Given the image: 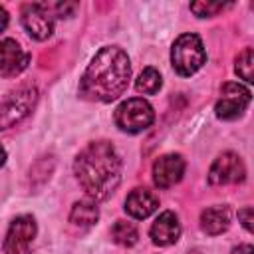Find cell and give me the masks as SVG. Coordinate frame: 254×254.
<instances>
[{"instance_id":"cell-7","label":"cell","mask_w":254,"mask_h":254,"mask_svg":"<svg viewBox=\"0 0 254 254\" xmlns=\"http://www.w3.org/2000/svg\"><path fill=\"white\" fill-rule=\"evenodd\" d=\"M34 236H36V220L32 216L22 214L14 218L4 238V254H30Z\"/></svg>"},{"instance_id":"cell-12","label":"cell","mask_w":254,"mask_h":254,"mask_svg":"<svg viewBox=\"0 0 254 254\" xmlns=\"http://www.w3.org/2000/svg\"><path fill=\"white\" fill-rule=\"evenodd\" d=\"M159 208V196L149 189H135L125 198V210L133 218H147Z\"/></svg>"},{"instance_id":"cell-4","label":"cell","mask_w":254,"mask_h":254,"mask_svg":"<svg viewBox=\"0 0 254 254\" xmlns=\"http://www.w3.org/2000/svg\"><path fill=\"white\" fill-rule=\"evenodd\" d=\"M117 127L121 131L127 133H141L147 127H151V123L155 121V111L153 107L141 99V97H131L127 101H123L113 115Z\"/></svg>"},{"instance_id":"cell-10","label":"cell","mask_w":254,"mask_h":254,"mask_svg":"<svg viewBox=\"0 0 254 254\" xmlns=\"http://www.w3.org/2000/svg\"><path fill=\"white\" fill-rule=\"evenodd\" d=\"M30 64V54L16 42V40H2L0 42V75L14 77L22 73Z\"/></svg>"},{"instance_id":"cell-2","label":"cell","mask_w":254,"mask_h":254,"mask_svg":"<svg viewBox=\"0 0 254 254\" xmlns=\"http://www.w3.org/2000/svg\"><path fill=\"white\" fill-rule=\"evenodd\" d=\"M75 177L93 200L109 198L121 181V159L111 143L95 141L89 143L73 163Z\"/></svg>"},{"instance_id":"cell-5","label":"cell","mask_w":254,"mask_h":254,"mask_svg":"<svg viewBox=\"0 0 254 254\" xmlns=\"http://www.w3.org/2000/svg\"><path fill=\"white\" fill-rule=\"evenodd\" d=\"M36 99H38V91L32 85L10 93L0 103V129H8V127L16 125L18 121H22L32 111Z\"/></svg>"},{"instance_id":"cell-13","label":"cell","mask_w":254,"mask_h":254,"mask_svg":"<svg viewBox=\"0 0 254 254\" xmlns=\"http://www.w3.org/2000/svg\"><path fill=\"white\" fill-rule=\"evenodd\" d=\"M181 236V224L175 212L165 210L159 214V218L151 226V238L159 246H171L179 240Z\"/></svg>"},{"instance_id":"cell-3","label":"cell","mask_w":254,"mask_h":254,"mask_svg":"<svg viewBox=\"0 0 254 254\" xmlns=\"http://www.w3.org/2000/svg\"><path fill=\"white\" fill-rule=\"evenodd\" d=\"M171 62H173L175 71L183 77L196 73L206 62V52H204L202 40L196 34L179 36L171 50Z\"/></svg>"},{"instance_id":"cell-8","label":"cell","mask_w":254,"mask_h":254,"mask_svg":"<svg viewBox=\"0 0 254 254\" xmlns=\"http://www.w3.org/2000/svg\"><path fill=\"white\" fill-rule=\"evenodd\" d=\"M246 177V169L242 159L236 153H222L208 171L210 185H228V183H242Z\"/></svg>"},{"instance_id":"cell-18","label":"cell","mask_w":254,"mask_h":254,"mask_svg":"<svg viewBox=\"0 0 254 254\" xmlns=\"http://www.w3.org/2000/svg\"><path fill=\"white\" fill-rule=\"evenodd\" d=\"M252 69H254V52H252V48H246V50L240 52L238 58H236V73H238L244 81L252 83V81H254Z\"/></svg>"},{"instance_id":"cell-15","label":"cell","mask_w":254,"mask_h":254,"mask_svg":"<svg viewBox=\"0 0 254 254\" xmlns=\"http://www.w3.org/2000/svg\"><path fill=\"white\" fill-rule=\"evenodd\" d=\"M99 218V210L95 206V202H89V200H79L71 206V212H69V220L77 226H93Z\"/></svg>"},{"instance_id":"cell-19","label":"cell","mask_w":254,"mask_h":254,"mask_svg":"<svg viewBox=\"0 0 254 254\" xmlns=\"http://www.w3.org/2000/svg\"><path fill=\"white\" fill-rule=\"evenodd\" d=\"M230 4H222V2H192L190 10L198 16V18H206V16H214L218 12H222L224 8H228Z\"/></svg>"},{"instance_id":"cell-20","label":"cell","mask_w":254,"mask_h":254,"mask_svg":"<svg viewBox=\"0 0 254 254\" xmlns=\"http://www.w3.org/2000/svg\"><path fill=\"white\" fill-rule=\"evenodd\" d=\"M238 220L242 222V226H244L248 232H252V208H250V206L238 210Z\"/></svg>"},{"instance_id":"cell-17","label":"cell","mask_w":254,"mask_h":254,"mask_svg":"<svg viewBox=\"0 0 254 254\" xmlns=\"http://www.w3.org/2000/svg\"><path fill=\"white\" fill-rule=\"evenodd\" d=\"M111 236L117 244L121 246H133L139 238V232H137V226L133 222H127V220H117L111 228Z\"/></svg>"},{"instance_id":"cell-23","label":"cell","mask_w":254,"mask_h":254,"mask_svg":"<svg viewBox=\"0 0 254 254\" xmlns=\"http://www.w3.org/2000/svg\"><path fill=\"white\" fill-rule=\"evenodd\" d=\"M6 163V151L2 149V145H0V167Z\"/></svg>"},{"instance_id":"cell-9","label":"cell","mask_w":254,"mask_h":254,"mask_svg":"<svg viewBox=\"0 0 254 254\" xmlns=\"http://www.w3.org/2000/svg\"><path fill=\"white\" fill-rule=\"evenodd\" d=\"M22 24L34 40H46L54 30V16L46 4H26L22 10Z\"/></svg>"},{"instance_id":"cell-6","label":"cell","mask_w":254,"mask_h":254,"mask_svg":"<svg viewBox=\"0 0 254 254\" xmlns=\"http://www.w3.org/2000/svg\"><path fill=\"white\" fill-rule=\"evenodd\" d=\"M250 99H252V93L242 83H234V81L224 83L222 89H220V99L214 105L216 117L218 119H236V117H240L244 113V109L248 107Z\"/></svg>"},{"instance_id":"cell-1","label":"cell","mask_w":254,"mask_h":254,"mask_svg":"<svg viewBox=\"0 0 254 254\" xmlns=\"http://www.w3.org/2000/svg\"><path fill=\"white\" fill-rule=\"evenodd\" d=\"M131 64L117 46L101 48L79 79V95L89 101L109 103L117 99L129 83Z\"/></svg>"},{"instance_id":"cell-11","label":"cell","mask_w":254,"mask_h":254,"mask_svg":"<svg viewBox=\"0 0 254 254\" xmlns=\"http://www.w3.org/2000/svg\"><path fill=\"white\" fill-rule=\"evenodd\" d=\"M185 173V159L181 155H163L153 165V183L159 189H169L183 179Z\"/></svg>"},{"instance_id":"cell-22","label":"cell","mask_w":254,"mask_h":254,"mask_svg":"<svg viewBox=\"0 0 254 254\" xmlns=\"http://www.w3.org/2000/svg\"><path fill=\"white\" fill-rule=\"evenodd\" d=\"M6 26H8V12L0 6V34L6 30Z\"/></svg>"},{"instance_id":"cell-14","label":"cell","mask_w":254,"mask_h":254,"mask_svg":"<svg viewBox=\"0 0 254 254\" xmlns=\"http://www.w3.org/2000/svg\"><path fill=\"white\" fill-rule=\"evenodd\" d=\"M230 224V210L228 206H208L200 212V226L206 234L216 236L220 232H224Z\"/></svg>"},{"instance_id":"cell-21","label":"cell","mask_w":254,"mask_h":254,"mask_svg":"<svg viewBox=\"0 0 254 254\" xmlns=\"http://www.w3.org/2000/svg\"><path fill=\"white\" fill-rule=\"evenodd\" d=\"M232 254H254V248L250 244H240L232 250Z\"/></svg>"},{"instance_id":"cell-16","label":"cell","mask_w":254,"mask_h":254,"mask_svg":"<svg viewBox=\"0 0 254 254\" xmlns=\"http://www.w3.org/2000/svg\"><path fill=\"white\" fill-rule=\"evenodd\" d=\"M161 85H163V79H161V73H159L155 67H145V69L139 73L137 81H135V89H137L139 93H145V95L157 93V91L161 89Z\"/></svg>"}]
</instances>
